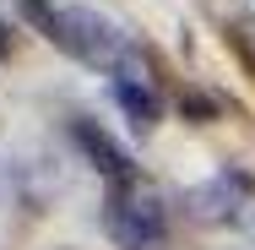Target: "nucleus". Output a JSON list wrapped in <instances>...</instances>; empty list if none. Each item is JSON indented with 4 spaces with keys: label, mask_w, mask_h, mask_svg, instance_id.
Instances as JSON below:
<instances>
[{
    "label": "nucleus",
    "mask_w": 255,
    "mask_h": 250,
    "mask_svg": "<svg viewBox=\"0 0 255 250\" xmlns=\"http://www.w3.org/2000/svg\"><path fill=\"white\" fill-rule=\"evenodd\" d=\"M65 54H76L82 65H98L109 71L114 82H147V71H141V49L114 27V22H103L98 11H65Z\"/></svg>",
    "instance_id": "obj_1"
},
{
    "label": "nucleus",
    "mask_w": 255,
    "mask_h": 250,
    "mask_svg": "<svg viewBox=\"0 0 255 250\" xmlns=\"http://www.w3.org/2000/svg\"><path fill=\"white\" fill-rule=\"evenodd\" d=\"M103 229L120 250H163L168 240V212L147 185H109L103 201Z\"/></svg>",
    "instance_id": "obj_2"
},
{
    "label": "nucleus",
    "mask_w": 255,
    "mask_h": 250,
    "mask_svg": "<svg viewBox=\"0 0 255 250\" xmlns=\"http://www.w3.org/2000/svg\"><path fill=\"white\" fill-rule=\"evenodd\" d=\"M185 201H190V218H201V223H239V218L255 207V180H245V174L228 169V174L196 185Z\"/></svg>",
    "instance_id": "obj_3"
},
{
    "label": "nucleus",
    "mask_w": 255,
    "mask_h": 250,
    "mask_svg": "<svg viewBox=\"0 0 255 250\" xmlns=\"http://www.w3.org/2000/svg\"><path fill=\"white\" fill-rule=\"evenodd\" d=\"M71 136H76V147L93 158V169H98L109 185H141V169H136V158L120 147L103 125H93V120H76L71 125Z\"/></svg>",
    "instance_id": "obj_4"
},
{
    "label": "nucleus",
    "mask_w": 255,
    "mask_h": 250,
    "mask_svg": "<svg viewBox=\"0 0 255 250\" xmlns=\"http://www.w3.org/2000/svg\"><path fill=\"white\" fill-rule=\"evenodd\" d=\"M114 103L125 109V120H130L141 136L163 120V103H157V93L147 87V82H114Z\"/></svg>",
    "instance_id": "obj_5"
},
{
    "label": "nucleus",
    "mask_w": 255,
    "mask_h": 250,
    "mask_svg": "<svg viewBox=\"0 0 255 250\" xmlns=\"http://www.w3.org/2000/svg\"><path fill=\"white\" fill-rule=\"evenodd\" d=\"M179 114H185V120H196V125H206V120H217V114H223V103L212 98V93H201V87H179Z\"/></svg>",
    "instance_id": "obj_6"
},
{
    "label": "nucleus",
    "mask_w": 255,
    "mask_h": 250,
    "mask_svg": "<svg viewBox=\"0 0 255 250\" xmlns=\"http://www.w3.org/2000/svg\"><path fill=\"white\" fill-rule=\"evenodd\" d=\"M16 54V33H11V22H0V60H11Z\"/></svg>",
    "instance_id": "obj_7"
}]
</instances>
